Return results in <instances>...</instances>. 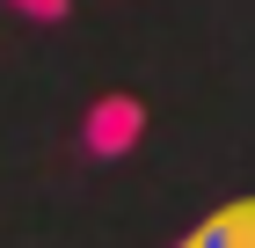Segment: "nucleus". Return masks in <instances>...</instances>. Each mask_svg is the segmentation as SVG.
Here are the masks:
<instances>
[{"mask_svg": "<svg viewBox=\"0 0 255 248\" xmlns=\"http://www.w3.org/2000/svg\"><path fill=\"white\" fill-rule=\"evenodd\" d=\"M175 248H255V197H226V205L204 212Z\"/></svg>", "mask_w": 255, "mask_h": 248, "instance_id": "f257e3e1", "label": "nucleus"}]
</instances>
